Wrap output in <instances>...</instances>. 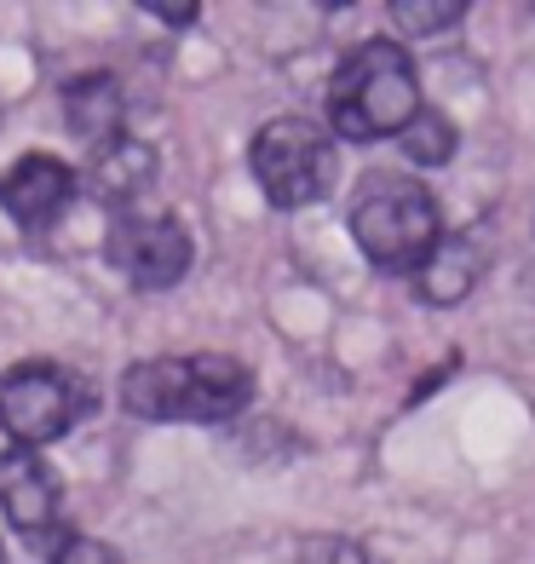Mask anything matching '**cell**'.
Instances as JSON below:
<instances>
[{
  "instance_id": "obj_1",
  "label": "cell",
  "mask_w": 535,
  "mask_h": 564,
  "mask_svg": "<svg viewBox=\"0 0 535 564\" xmlns=\"http://www.w3.org/2000/svg\"><path fill=\"white\" fill-rule=\"evenodd\" d=\"M421 110L426 105H421L415 58H410V46L392 41V35L351 46L335 69V82H328V127H335L346 144L397 139Z\"/></svg>"
},
{
  "instance_id": "obj_2",
  "label": "cell",
  "mask_w": 535,
  "mask_h": 564,
  "mask_svg": "<svg viewBox=\"0 0 535 564\" xmlns=\"http://www.w3.org/2000/svg\"><path fill=\"white\" fill-rule=\"evenodd\" d=\"M253 398V375L231 364L225 351H185V357H150L121 375V403L139 421H185L214 426L242 415Z\"/></svg>"
},
{
  "instance_id": "obj_3",
  "label": "cell",
  "mask_w": 535,
  "mask_h": 564,
  "mask_svg": "<svg viewBox=\"0 0 535 564\" xmlns=\"http://www.w3.org/2000/svg\"><path fill=\"white\" fill-rule=\"evenodd\" d=\"M444 237V214L415 173H369L363 191L351 196V242L363 248L374 271H403L415 276Z\"/></svg>"
},
{
  "instance_id": "obj_4",
  "label": "cell",
  "mask_w": 535,
  "mask_h": 564,
  "mask_svg": "<svg viewBox=\"0 0 535 564\" xmlns=\"http://www.w3.org/2000/svg\"><path fill=\"white\" fill-rule=\"evenodd\" d=\"M248 167L260 178L265 202H276V208H312V202L335 191V139H328V127L305 121V116H276L253 133Z\"/></svg>"
},
{
  "instance_id": "obj_5",
  "label": "cell",
  "mask_w": 535,
  "mask_h": 564,
  "mask_svg": "<svg viewBox=\"0 0 535 564\" xmlns=\"http://www.w3.org/2000/svg\"><path fill=\"white\" fill-rule=\"evenodd\" d=\"M92 415V392L58 364H12L0 375V432L12 449H46Z\"/></svg>"
},
{
  "instance_id": "obj_6",
  "label": "cell",
  "mask_w": 535,
  "mask_h": 564,
  "mask_svg": "<svg viewBox=\"0 0 535 564\" xmlns=\"http://www.w3.org/2000/svg\"><path fill=\"white\" fill-rule=\"evenodd\" d=\"M190 230L173 214H121L110 225V265L133 282V289H173L190 271Z\"/></svg>"
},
{
  "instance_id": "obj_7",
  "label": "cell",
  "mask_w": 535,
  "mask_h": 564,
  "mask_svg": "<svg viewBox=\"0 0 535 564\" xmlns=\"http://www.w3.org/2000/svg\"><path fill=\"white\" fill-rule=\"evenodd\" d=\"M75 191H81L75 167L46 156V150H30V156H18L0 173V208H7L18 230H46L75 202Z\"/></svg>"
},
{
  "instance_id": "obj_8",
  "label": "cell",
  "mask_w": 535,
  "mask_h": 564,
  "mask_svg": "<svg viewBox=\"0 0 535 564\" xmlns=\"http://www.w3.org/2000/svg\"><path fill=\"white\" fill-rule=\"evenodd\" d=\"M58 507H64V496H58V473L46 467V455H35V449L0 455V512H7V524L18 535H30L41 547L58 530Z\"/></svg>"
},
{
  "instance_id": "obj_9",
  "label": "cell",
  "mask_w": 535,
  "mask_h": 564,
  "mask_svg": "<svg viewBox=\"0 0 535 564\" xmlns=\"http://www.w3.org/2000/svg\"><path fill=\"white\" fill-rule=\"evenodd\" d=\"M121 121H127V98H121V82L110 69H87L64 87V127L87 150L121 139Z\"/></svg>"
},
{
  "instance_id": "obj_10",
  "label": "cell",
  "mask_w": 535,
  "mask_h": 564,
  "mask_svg": "<svg viewBox=\"0 0 535 564\" xmlns=\"http://www.w3.org/2000/svg\"><path fill=\"white\" fill-rule=\"evenodd\" d=\"M150 178H156V150L121 133V139H110V144L92 150L81 185H87L98 202H110V208H127V202H139V191H150Z\"/></svg>"
},
{
  "instance_id": "obj_11",
  "label": "cell",
  "mask_w": 535,
  "mask_h": 564,
  "mask_svg": "<svg viewBox=\"0 0 535 564\" xmlns=\"http://www.w3.org/2000/svg\"><path fill=\"white\" fill-rule=\"evenodd\" d=\"M478 271H483V260H478V248L467 242V237H438V248L426 253V260L415 265V294H421V305H461L472 289H478Z\"/></svg>"
},
{
  "instance_id": "obj_12",
  "label": "cell",
  "mask_w": 535,
  "mask_h": 564,
  "mask_svg": "<svg viewBox=\"0 0 535 564\" xmlns=\"http://www.w3.org/2000/svg\"><path fill=\"white\" fill-rule=\"evenodd\" d=\"M397 144H403V156H410L415 167H444L461 139H455V121H449L444 110H421V116L397 133Z\"/></svg>"
},
{
  "instance_id": "obj_13",
  "label": "cell",
  "mask_w": 535,
  "mask_h": 564,
  "mask_svg": "<svg viewBox=\"0 0 535 564\" xmlns=\"http://www.w3.org/2000/svg\"><path fill=\"white\" fill-rule=\"evenodd\" d=\"M386 18L403 35H444L467 18V0H392Z\"/></svg>"
},
{
  "instance_id": "obj_14",
  "label": "cell",
  "mask_w": 535,
  "mask_h": 564,
  "mask_svg": "<svg viewBox=\"0 0 535 564\" xmlns=\"http://www.w3.org/2000/svg\"><path fill=\"white\" fill-rule=\"evenodd\" d=\"M41 553H46V564H121V553L110 542L81 535V530H64V524L41 542Z\"/></svg>"
},
{
  "instance_id": "obj_15",
  "label": "cell",
  "mask_w": 535,
  "mask_h": 564,
  "mask_svg": "<svg viewBox=\"0 0 535 564\" xmlns=\"http://www.w3.org/2000/svg\"><path fill=\"white\" fill-rule=\"evenodd\" d=\"M299 564H380V558L363 542H351V535H305Z\"/></svg>"
},
{
  "instance_id": "obj_16",
  "label": "cell",
  "mask_w": 535,
  "mask_h": 564,
  "mask_svg": "<svg viewBox=\"0 0 535 564\" xmlns=\"http://www.w3.org/2000/svg\"><path fill=\"white\" fill-rule=\"evenodd\" d=\"M144 12H150V18H162V23H173V30H190V23L201 18L196 0H144Z\"/></svg>"
}]
</instances>
